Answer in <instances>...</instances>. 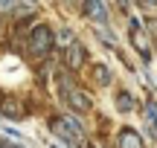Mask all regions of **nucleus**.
I'll return each instance as SVG.
<instances>
[{"instance_id":"nucleus-1","label":"nucleus","mask_w":157,"mask_h":148,"mask_svg":"<svg viewBox=\"0 0 157 148\" xmlns=\"http://www.w3.org/2000/svg\"><path fill=\"white\" fill-rule=\"evenodd\" d=\"M52 128H56V134L64 139V142L73 145V148H78V145L84 142V131L78 128V122H76V119H70V116H64V119H56V125H52Z\"/></svg>"},{"instance_id":"nucleus-2","label":"nucleus","mask_w":157,"mask_h":148,"mask_svg":"<svg viewBox=\"0 0 157 148\" xmlns=\"http://www.w3.org/2000/svg\"><path fill=\"white\" fill-rule=\"evenodd\" d=\"M61 96H64V102H67L70 108H76V110H87L90 108V96L82 93L70 79H61Z\"/></svg>"},{"instance_id":"nucleus-3","label":"nucleus","mask_w":157,"mask_h":148,"mask_svg":"<svg viewBox=\"0 0 157 148\" xmlns=\"http://www.w3.org/2000/svg\"><path fill=\"white\" fill-rule=\"evenodd\" d=\"M52 46V32L47 26H38L32 29V35H29V50L35 52V55H47Z\"/></svg>"},{"instance_id":"nucleus-4","label":"nucleus","mask_w":157,"mask_h":148,"mask_svg":"<svg viewBox=\"0 0 157 148\" xmlns=\"http://www.w3.org/2000/svg\"><path fill=\"white\" fill-rule=\"evenodd\" d=\"M67 64H70V67H82V64H84V46L82 44H78V41H76V44L73 46H67Z\"/></svg>"},{"instance_id":"nucleus-5","label":"nucleus","mask_w":157,"mask_h":148,"mask_svg":"<svg viewBox=\"0 0 157 148\" xmlns=\"http://www.w3.org/2000/svg\"><path fill=\"white\" fill-rule=\"evenodd\" d=\"M119 148H146L137 131H122L119 134Z\"/></svg>"},{"instance_id":"nucleus-6","label":"nucleus","mask_w":157,"mask_h":148,"mask_svg":"<svg viewBox=\"0 0 157 148\" xmlns=\"http://www.w3.org/2000/svg\"><path fill=\"white\" fill-rule=\"evenodd\" d=\"M84 9H87V15L93 17V20H108V12H105V6H102L99 0H87Z\"/></svg>"},{"instance_id":"nucleus-7","label":"nucleus","mask_w":157,"mask_h":148,"mask_svg":"<svg viewBox=\"0 0 157 148\" xmlns=\"http://www.w3.org/2000/svg\"><path fill=\"white\" fill-rule=\"evenodd\" d=\"M131 26H134V38H131V41H134V46H137V50L143 52V55H148V41H146V35L140 32V26H137V20H131Z\"/></svg>"},{"instance_id":"nucleus-8","label":"nucleus","mask_w":157,"mask_h":148,"mask_svg":"<svg viewBox=\"0 0 157 148\" xmlns=\"http://www.w3.org/2000/svg\"><path fill=\"white\" fill-rule=\"evenodd\" d=\"M56 41H58L61 46H73V44H76V38H73V32H70V29H61V32L56 35Z\"/></svg>"},{"instance_id":"nucleus-9","label":"nucleus","mask_w":157,"mask_h":148,"mask_svg":"<svg viewBox=\"0 0 157 148\" xmlns=\"http://www.w3.org/2000/svg\"><path fill=\"white\" fill-rule=\"evenodd\" d=\"M0 113H6V116H21L23 110L15 108V102H3V105H0Z\"/></svg>"},{"instance_id":"nucleus-10","label":"nucleus","mask_w":157,"mask_h":148,"mask_svg":"<svg viewBox=\"0 0 157 148\" xmlns=\"http://www.w3.org/2000/svg\"><path fill=\"white\" fill-rule=\"evenodd\" d=\"M117 108L119 110H131V96H128V93H119V96H117Z\"/></svg>"},{"instance_id":"nucleus-11","label":"nucleus","mask_w":157,"mask_h":148,"mask_svg":"<svg viewBox=\"0 0 157 148\" xmlns=\"http://www.w3.org/2000/svg\"><path fill=\"white\" fill-rule=\"evenodd\" d=\"M146 116H148V119H151L154 125H157V105H154V102H148V108H146Z\"/></svg>"},{"instance_id":"nucleus-12","label":"nucleus","mask_w":157,"mask_h":148,"mask_svg":"<svg viewBox=\"0 0 157 148\" xmlns=\"http://www.w3.org/2000/svg\"><path fill=\"white\" fill-rule=\"evenodd\" d=\"M96 79H99V84H108V79H111V76H108V70L96 67Z\"/></svg>"},{"instance_id":"nucleus-13","label":"nucleus","mask_w":157,"mask_h":148,"mask_svg":"<svg viewBox=\"0 0 157 148\" xmlns=\"http://www.w3.org/2000/svg\"><path fill=\"white\" fill-rule=\"evenodd\" d=\"M9 9H15V0H0V15L9 12Z\"/></svg>"},{"instance_id":"nucleus-14","label":"nucleus","mask_w":157,"mask_h":148,"mask_svg":"<svg viewBox=\"0 0 157 148\" xmlns=\"http://www.w3.org/2000/svg\"><path fill=\"white\" fill-rule=\"evenodd\" d=\"M146 3H157V0H146Z\"/></svg>"},{"instance_id":"nucleus-15","label":"nucleus","mask_w":157,"mask_h":148,"mask_svg":"<svg viewBox=\"0 0 157 148\" xmlns=\"http://www.w3.org/2000/svg\"><path fill=\"white\" fill-rule=\"evenodd\" d=\"M0 148H6V145H0Z\"/></svg>"},{"instance_id":"nucleus-16","label":"nucleus","mask_w":157,"mask_h":148,"mask_svg":"<svg viewBox=\"0 0 157 148\" xmlns=\"http://www.w3.org/2000/svg\"><path fill=\"white\" fill-rule=\"evenodd\" d=\"M15 148H21V145H15Z\"/></svg>"}]
</instances>
